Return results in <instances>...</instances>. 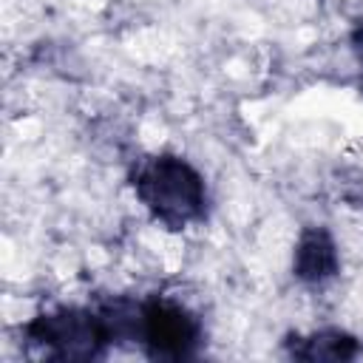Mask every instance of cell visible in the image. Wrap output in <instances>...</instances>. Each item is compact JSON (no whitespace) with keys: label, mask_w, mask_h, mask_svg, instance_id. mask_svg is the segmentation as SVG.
Instances as JSON below:
<instances>
[{"label":"cell","mask_w":363,"mask_h":363,"mask_svg":"<svg viewBox=\"0 0 363 363\" xmlns=\"http://www.w3.org/2000/svg\"><path fill=\"white\" fill-rule=\"evenodd\" d=\"M130 184L150 218L167 230H184L207 216L210 196L204 176L184 156L159 153L139 162Z\"/></svg>","instance_id":"cell-1"},{"label":"cell","mask_w":363,"mask_h":363,"mask_svg":"<svg viewBox=\"0 0 363 363\" xmlns=\"http://www.w3.org/2000/svg\"><path fill=\"white\" fill-rule=\"evenodd\" d=\"M23 335L57 360H96L113 346L99 306H54L34 315Z\"/></svg>","instance_id":"cell-2"},{"label":"cell","mask_w":363,"mask_h":363,"mask_svg":"<svg viewBox=\"0 0 363 363\" xmlns=\"http://www.w3.org/2000/svg\"><path fill=\"white\" fill-rule=\"evenodd\" d=\"M201 320L167 295L139 301V346L150 360H190L201 346Z\"/></svg>","instance_id":"cell-3"},{"label":"cell","mask_w":363,"mask_h":363,"mask_svg":"<svg viewBox=\"0 0 363 363\" xmlns=\"http://www.w3.org/2000/svg\"><path fill=\"white\" fill-rule=\"evenodd\" d=\"M340 269V252L326 227H303L292 255V275L303 284H323Z\"/></svg>","instance_id":"cell-4"},{"label":"cell","mask_w":363,"mask_h":363,"mask_svg":"<svg viewBox=\"0 0 363 363\" xmlns=\"http://www.w3.org/2000/svg\"><path fill=\"white\" fill-rule=\"evenodd\" d=\"M286 352L295 360H309V363H343L357 357L360 343L354 335L343 332V329H318L312 335H289L286 337Z\"/></svg>","instance_id":"cell-5"},{"label":"cell","mask_w":363,"mask_h":363,"mask_svg":"<svg viewBox=\"0 0 363 363\" xmlns=\"http://www.w3.org/2000/svg\"><path fill=\"white\" fill-rule=\"evenodd\" d=\"M349 43H352V51H354L357 62L363 65V17L352 26V31H349Z\"/></svg>","instance_id":"cell-6"}]
</instances>
